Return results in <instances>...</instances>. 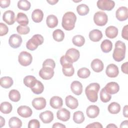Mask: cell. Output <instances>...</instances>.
Listing matches in <instances>:
<instances>
[{
	"label": "cell",
	"instance_id": "83f0119b",
	"mask_svg": "<svg viewBox=\"0 0 128 128\" xmlns=\"http://www.w3.org/2000/svg\"><path fill=\"white\" fill-rule=\"evenodd\" d=\"M46 23L48 28H52L58 26V19L54 15L50 14L46 18Z\"/></svg>",
	"mask_w": 128,
	"mask_h": 128
},
{
	"label": "cell",
	"instance_id": "9f6ffc18",
	"mask_svg": "<svg viewBox=\"0 0 128 128\" xmlns=\"http://www.w3.org/2000/svg\"><path fill=\"white\" fill-rule=\"evenodd\" d=\"M0 127L2 128V127L4 124H5V120L4 118H3L2 116H0Z\"/></svg>",
	"mask_w": 128,
	"mask_h": 128
},
{
	"label": "cell",
	"instance_id": "74e56055",
	"mask_svg": "<svg viewBox=\"0 0 128 128\" xmlns=\"http://www.w3.org/2000/svg\"><path fill=\"white\" fill-rule=\"evenodd\" d=\"M8 98L12 101L18 102L20 99V94L18 90H12L9 92Z\"/></svg>",
	"mask_w": 128,
	"mask_h": 128
},
{
	"label": "cell",
	"instance_id": "4dcf8cb0",
	"mask_svg": "<svg viewBox=\"0 0 128 128\" xmlns=\"http://www.w3.org/2000/svg\"><path fill=\"white\" fill-rule=\"evenodd\" d=\"M102 50L105 53H108L110 52L112 48V44L110 40L106 39L102 42L100 44Z\"/></svg>",
	"mask_w": 128,
	"mask_h": 128
},
{
	"label": "cell",
	"instance_id": "ba28073f",
	"mask_svg": "<svg viewBox=\"0 0 128 128\" xmlns=\"http://www.w3.org/2000/svg\"><path fill=\"white\" fill-rule=\"evenodd\" d=\"M54 74V69L48 66H42L39 72L40 77L45 80L51 79L53 77Z\"/></svg>",
	"mask_w": 128,
	"mask_h": 128
},
{
	"label": "cell",
	"instance_id": "836d02e7",
	"mask_svg": "<svg viewBox=\"0 0 128 128\" xmlns=\"http://www.w3.org/2000/svg\"><path fill=\"white\" fill-rule=\"evenodd\" d=\"M12 110V104L8 102H4L1 103L0 106V112L4 114H10Z\"/></svg>",
	"mask_w": 128,
	"mask_h": 128
},
{
	"label": "cell",
	"instance_id": "9c48e42d",
	"mask_svg": "<svg viewBox=\"0 0 128 128\" xmlns=\"http://www.w3.org/2000/svg\"><path fill=\"white\" fill-rule=\"evenodd\" d=\"M66 56L71 63L76 62L80 58V54L79 51L74 48L68 49L66 53Z\"/></svg>",
	"mask_w": 128,
	"mask_h": 128
},
{
	"label": "cell",
	"instance_id": "4316f807",
	"mask_svg": "<svg viewBox=\"0 0 128 128\" xmlns=\"http://www.w3.org/2000/svg\"><path fill=\"white\" fill-rule=\"evenodd\" d=\"M106 35L110 38H114L118 36V29L114 26H109L105 30Z\"/></svg>",
	"mask_w": 128,
	"mask_h": 128
},
{
	"label": "cell",
	"instance_id": "d590c367",
	"mask_svg": "<svg viewBox=\"0 0 128 128\" xmlns=\"http://www.w3.org/2000/svg\"><path fill=\"white\" fill-rule=\"evenodd\" d=\"M73 120L74 122L78 124L82 123L84 120V116L82 111H76L73 115Z\"/></svg>",
	"mask_w": 128,
	"mask_h": 128
},
{
	"label": "cell",
	"instance_id": "7bdbcfd3",
	"mask_svg": "<svg viewBox=\"0 0 128 128\" xmlns=\"http://www.w3.org/2000/svg\"><path fill=\"white\" fill-rule=\"evenodd\" d=\"M90 74V72L88 68H82L79 69L77 72L78 76L82 78H88Z\"/></svg>",
	"mask_w": 128,
	"mask_h": 128
},
{
	"label": "cell",
	"instance_id": "8fae6325",
	"mask_svg": "<svg viewBox=\"0 0 128 128\" xmlns=\"http://www.w3.org/2000/svg\"><path fill=\"white\" fill-rule=\"evenodd\" d=\"M116 18L119 21H124L128 18V9L126 6L120 7L116 12Z\"/></svg>",
	"mask_w": 128,
	"mask_h": 128
},
{
	"label": "cell",
	"instance_id": "11a10c76",
	"mask_svg": "<svg viewBox=\"0 0 128 128\" xmlns=\"http://www.w3.org/2000/svg\"><path fill=\"white\" fill-rule=\"evenodd\" d=\"M123 114L124 117L128 118V106L126 105L123 108Z\"/></svg>",
	"mask_w": 128,
	"mask_h": 128
},
{
	"label": "cell",
	"instance_id": "ffe728a7",
	"mask_svg": "<svg viewBox=\"0 0 128 128\" xmlns=\"http://www.w3.org/2000/svg\"><path fill=\"white\" fill-rule=\"evenodd\" d=\"M86 113L88 118H95L99 114L100 108L96 105H90L86 108Z\"/></svg>",
	"mask_w": 128,
	"mask_h": 128
},
{
	"label": "cell",
	"instance_id": "ab89813d",
	"mask_svg": "<svg viewBox=\"0 0 128 128\" xmlns=\"http://www.w3.org/2000/svg\"><path fill=\"white\" fill-rule=\"evenodd\" d=\"M30 89L34 94H39L43 92L44 90V86L42 82L37 80L35 86Z\"/></svg>",
	"mask_w": 128,
	"mask_h": 128
},
{
	"label": "cell",
	"instance_id": "f1b7e54d",
	"mask_svg": "<svg viewBox=\"0 0 128 128\" xmlns=\"http://www.w3.org/2000/svg\"><path fill=\"white\" fill-rule=\"evenodd\" d=\"M13 80L11 77L4 76L0 78V84L4 88H8L13 84Z\"/></svg>",
	"mask_w": 128,
	"mask_h": 128
},
{
	"label": "cell",
	"instance_id": "484cf974",
	"mask_svg": "<svg viewBox=\"0 0 128 128\" xmlns=\"http://www.w3.org/2000/svg\"><path fill=\"white\" fill-rule=\"evenodd\" d=\"M44 18V13L40 9L34 10L32 14V20L36 23L40 22L42 21Z\"/></svg>",
	"mask_w": 128,
	"mask_h": 128
},
{
	"label": "cell",
	"instance_id": "7c38bea8",
	"mask_svg": "<svg viewBox=\"0 0 128 128\" xmlns=\"http://www.w3.org/2000/svg\"><path fill=\"white\" fill-rule=\"evenodd\" d=\"M106 73L110 78H116L119 74L118 68V66L114 64H110L106 68Z\"/></svg>",
	"mask_w": 128,
	"mask_h": 128
},
{
	"label": "cell",
	"instance_id": "8d00e7d4",
	"mask_svg": "<svg viewBox=\"0 0 128 128\" xmlns=\"http://www.w3.org/2000/svg\"><path fill=\"white\" fill-rule=\"evenodd\" d=\"M52 37L56 41L60 42L64 40V34L62 30L56 29L52 33Z\"/></svg>",
	"mask_w": 128,
	"mask_h": 128
},
{
	"label": "cell",
	"instance_id": "ee69618b",
	"mask_svg": "<svg viewBox=\"0 0 128 128\" xmlns=\"http://www.w3.org/2000/svg\"><path fill=\"white\" fill-rule=\"evenodd\" d=\"M112 98L111 94L106 92L104 88L100 92V99L104 102H109Z\"/></svg>",
	"mask_w": 128,
	"mask_h": 128
},
{
	"label": "cell",
	"instance_id": "8992f818",
	"mask_svg": "<svg viewBox=\"0 0 128 128\" xmlns=\"http://www.w3.org/2000/svg\"><path fill=\"white\" fill-rule=\"evenodd\" d=\"M108 20L107 14L103 12H98L94 16V22L98 26L106 25Z\"/></svg>",
	"mask_w": 128,
	"mask_h": 128
},
{
	"label": "cell",
	"instance_id": "d6986e66",
	"mask_svg": "<svg viewBox=\"0 0 128 128\" xmlns=\"http://www.w3.org/2000/svg\"><path fill=\"white\" fill-rule=\"evenodd\" d=\"M62 70L64 74L66 76H72L74 72V69L72 63L66 62L62 65Z\"/></svg>",
	"mask_w": 128,
	"mask_h": 128
},
{
	"label": "cell",
	"instance_id": "cb8c5ba5",
	"mask_svg": "<svg viewBox=\"0 0 128 128\" xmlns=\"http://www.w3.org/2000/svg\"><path fill=\"white\" fill-rule=\"evenodd\" d=\"M104 67L102 62L98 58L94 59L91 62V68L96 72H101L103 70Z\"/></svg>",
	"mask_w": 128,
	"mask_h": 128
},
{
	"label": "cell",
	"instance_id": "44dd1931",
	"mask_svg": "<svg viewBox=\"0 0 128 128\" xmlns=\"http://www.w3.org/2000/svg\"><path fill=\"white\" fill-rule=\"evenodd\" d=\"M66 106L70 109L74 110L77 108L78 106V100L71 95H69L65 99Z\"/></svg>",
	"mask_w": 128,
	"mask_h": 128
},
{
	"label": "cell",
	"instance_id": "d4e9b609",
	"mask_svg": "<svg viewBox=\"0 0 128 128\" xmlns=\"http://www.w3.org/2000/svg\"><path fill=\"white\" fill-rule=\"evenodd\" d=\"M88 36L92 41L96 42L100 41L102 39V34L100 30L95 29L90 32Z\"/></svg>",
	"mask_w": 128,
	"mask_h": 128
},
{
	"label": "cell",
	"instance_id": "5b68a950",
	"mask_svg": "<svg viewBox=\"0 0 128 128\" xmlns=\"http://www.w3.org/2000/svg\"><path fill=\"white\" fill-rule=\"evenodd\" d=\"M18 60L22 66H26L31 64L32 57L30 53L26 51H22L18 55Z\"/></svg>",
	"mask_w": 128,
	"mask_h": 128
},
{
	"label": "cell",
	"instance_id": "680465c9",
	"mask_svg": "<svg viewBox=\"0 0 128 128\" xmlns=\"http://www.w3.org/2000/svg\"><path fill=\"white\" fill-rule=\"evenodd\" d=\"M58 2V0H47V2L52 5H54V4H56Z\"/></svg>",
	"mask_w": 128,
	"mask_h": 128
},
{
	"label": "cell",
	"instance_id": "f5cc1de1",
	"mask_svg": "<svg viewBox=\"0 0 128 128\" xmlns=\"http://www.w3.org/2000/svg\"><path fill=\"white\" fill-rule=\"evenodd\" d=\"M128 62H126L124 63L121 66L122 71L126 74H128Z\"/></svg>",
	"mask_w": 128,
	"mask_h": 128
},
{
	"label": "cell",
	"instance_id": "681fc988",
	"mask_svg": "<svg viewBox=\"0 0 128 128\" xmlns=\"http://www.w3.org/2000/svg\"><path fill=\"white\" fill-rule=\"evenodd\" d=\"M10 0H0V6L2 8H6L10 5Z\"/></svg>",
	"mask_w": 128,
	"mask_h": 128
},
{
	"label": "cell",
	"instance_id": "1f68e13d",
	"mask_svg": "<svg viewBox=\"0 0 128 128\" xmlns=\"http://www.w3.org/2000/svg\"><path fill=\"white\" fill-rule=\"evenodd\" d=\"M36 81V78L32 76H27L24 78V83L25 86L30 88L35 86Z\"/></svg>",
	"mask_w": 128,
	"mask_h": 128
},
{
	"label": "cell",
	"instance_id": "9a60e30c",
	"mask_svg": "<svg viewBox=\"0 0 128 128\" xmlns=\"http://www.w3.org/2000/svg\"><path fill=\"white\" fill-rule=\"evenodd\" d=\"M17 112L18 114L22 118L30 117L32 114V109L26 106H21L18 108Z\"/></svg>",
	"mask_w": 128,
	"mask_h": 128
},
{
	"label": "cell",
	"instance_id": "5bb4252c",
	"mask_svg": "<svg viewBox=\"0 0 128 128\" xmlns=\"http://www.w3.org/2000/svg\"><path fill=\"white\" fill-rule=\"evenodd\" d=\"M2 19L4 22L9 25L13 24L16 20L15 19V14L11 10H6L4 13Z\"/></svg>",
	"mask_w": 128,
	"mask_h": 128
},
{
	"label": "cell",
	"instance_id": "91938a15",
	"mask_svg": "<svg viewBox=\"0 0 128 128\" xmlns=\"http://www.w3.org/2000/svg\"><path fill=\"white\" fill-rule=\"evenodd\" d=\"M117 128V126L116 125H115L114 124H109L108 125L106 126V128Z\"/></svg>",
	"mask_w": 128,
	"mask_h": 128
},
{
	"label": "cell",
	"instance_id": "816d5d0a",
	"mask_svg": "<svg viewBox=\"0 0 128 128\" xmlns=\"http://www.w3.org/2000/svg\"><path fill=\"white\" fill-rule=\"evenodd\" d=\"M86 128H102V126L100 123L98 122H94L93 123L90 124L88 125Z\"/></svg>",
	"mask_w": 128,
	"mask_h": 128
},
{
	"label": "cell",
	"instance_id": "6f0895ef",
	"mask_svg": "<svg viewBox=\"0 0 128 128\" xmlns=\"http://www.w3.org/2000/svg\"><path fill=\"white\" fill-rule=\"evenodd\" d=\"M120 128H128V120H124V122H122L120 126Z\"/></svg>",
	"mask_w": 128,
	"mask_h": 128
},
{
	"label": "cell",
	"instance_id": "4fadbf2b",
	"mask_svg": "<svg viewBox=\"0 0 128 128\" xmlns=\"http://www.w3.org/2000/svg\"><path fill=\"white\" fill-rule=\"evenodd\" d=\"M46 100L42 97L34 98L32 101V106L37 110H42L46 107Z\"/></svg>",
	"mask_w": 128,
	"mask_h": 128
},
{
	"label": "cell",
	"instance_id": "e575fe53",
	"mask_svg": "<svg viewBox=\"0 0 128 128\" xmlns=\"http://www.w3.org/2000/svg\"><path fill=\"white\" fill-rule=\"evenodd\" d=\"M109 112L112 114H118L120 110V106L119 104L116 102L110 103L108 108Z\"/></svg>",
	"mask_w": 128,
	"mask_h": 128
},
{
	"label": "cell",
	"instance_id": "d6a6232c",
	"mask_svg": "<svg viewBox=\"0 0 128 128\" xmlns=\"http://www.w3.org/2000/svg\"><path fill=\"white\" fill-rule=\"evenodd\" d=\"M8 126L10 128H20L22 126V122L18 118L14 116L10 119Z\"/></svg>",
	"mask_w": 128,
	"mask_h": 128
},
{
	"label": "cell",
	"instance_id": "6da1fadb",
	"mask_svg": "<svg viewBox=\"0 0 128 128\" xmlns=\"http://www.w3.org/2000/svg\"><path fill=\"white\" fill-rule=\"evenodd\" d=\"M76 20V14L72 12H66L62 17V28L66 30H71L75 26Z\"/></svg>",
	"mask_w": 128,
	"mask_h": 128
},
{
	"label": "cell",
	"instance_id": "db71d44e",
	"mask_svg": "<svg viewBox=\"0 0 128 128\" xmlns=\"http://www.w3.org/2000/svg\"><path fill=\"white\" fill-rule=\"evenodd\" d=\"M53 128H65L66 126L64 125L63 124L60 123V122H56L54 123L53 126H52Z\"/></svg>",
	"mask_w": 128,
	"mask_h": 128
},
{
	"label": "cell",
	"instance_id": "f35d334b",
	"mask_svg": "<svg viewBox=\"0 0 128 128\" xmlns=\"http://www.w3.org/2000/svg\"><path fill=\"white\" fill-rule=\"evenodd\" d=\"M72 42L74 45L80 47L84 44L85 42V39L81 35H76L73 37Z\"/></svg>",
	"mask_w": 128,
	"mask_h": 128
},
{
	"label": "cell",
	"instance_id": "7a4b0ae2",
	"mask_svg": "<svg viewBox=\"0 0 128 128\" xmlns=\"http://www.w3.org/2000/svg\"><path fill=\"white\" fill-rule=\"evenodd\" d=\"M100 88V85L98 83H91L88 85L85 90L86 96L90 102H95L97 101L98 94Z\"/></svg>",
	"mask_w": 128,
	"mask_h": 128
},
{
	"label": "cell",
	"instance_id": "3957f363",
	"mask_svg": "<svg viewBox=\"0 0 128 128\" xmlns=\"http://www.w3.org/2000/svg\"><path fill=\"white\" fill-rule=\"evenodd\" d=\"M126 46L125 44L120 41L118 40L115 44V48L114 49L112 57L116 62H121L125 58Z\"/></svg>",
	"mask_w": 128,
	"mask_h": 128
},
{
	"label": "cell",
	"instance_id": "bcb514c9",
	"mask_svg": "<svg viewBox=\"0 0 128 128\" xmlns=\"http://www.w3.org/2000/svg\"><path fill=\"white\" fill-rule=\"evenodd\" d=\"M42 66H48L54 69L56 66V64L52 59L48 58L43 62Z\"/></svg>",
	"mask_w": 128,
	"mask_h": 128
},
{
	"label": "cell",
	"instance_id": "60d3db41",
	"mask_svg": "<svg viewBox=\"0 0 128 128\" xmlns=\"http://www.w3.org/2000/svg\"><path fill=\"white\" fill-rule=\"evenodd\" d=\"M76 11L79 15L85 16L89 12L90 9L87 5L82 4L78 6L76 8Z\"/></svg>",
	"mask_w": 128,
	"mask_h": 128
},
{
	"label": "cell",
	"instance_id": "603a6c76",
	"mask_svg": "<svg viewBox=\"0 0 128 128\" xmlns=\"http://www.w3.org/2000/svg\"><path fill=\"white\" fill-rule=\"evenodd\" d=\"M70 89L74 94L80 96L82 92V85L80 82L74 80L71 84Z\"/></svg>",
	"mask_w": 128,
	"mask_h": 128
},
{
	"label": "cell",
	"instance_id": "ac0fdd59",
	"mask_svg": "<svg viewBox=\"0 0 128 128\" xmlns=\"http://www.w3.org/2000/svg\"><path fill=\"white\" fill-rule=\"evenodd\" d=\"M70 112L64 108L59 110L56 112L57 118L63 122L68 121L70 118Z\"/></svg>",
	"mask_w": 128,
	"mask_h": 128
},
{
	"label": "cell",
	"instance_id": "7402d4cb",
	"mask_svg": "<svg viewBox=\"0 0 128 128\" xmlns=\"http://www.w3.org/2000/svg\"><path fill=\"white\" fill-rule=\"evenodd\" d=\"M50 104L51 107H52L53 108H60L63 105V100L60 97L54 96L50 98Z\"/></svg>",
	"mask_w": 128,
	"mask_h": 128
},
{
	"label": "cell",
	"instance_id": "f907efd6",
	"mask_svg": "<svg viewBox=\"0 0 128 128\" xmlns=\"http://www.w3.org/2000/svg\"><path fill=\"white\" fill-rule=\"evenodd\" d=\"M122 38L126 40H128V25H126L122 28Z\"/></svg>",
	"mask_w": 128,
	"mask_h": 128
},
{
	"label": "cell",
	"instance_id": "52a82bcc",
	"mask_svg": "<svg viewBox=\"0 0 128 128\" xmlns=\"http://www.w3.org/2000/svg\"><path fill=\"white\" fill-rule=\"evenodd\" d=\"M96 5L99 9L102 10H111L115 6V2L110 0H98L97 2Z\"/></svg>",
	"mask_w": 128,
	"mask_h": 128
},
{
	"label": "cell",
	"instance_id": "f546056e",
	"mask_svg": "<svg viewBox=\"0 0 128 128\" xmlns=\"http://www.w3.org/2000/svg\"><path fill=\"white\" fill-rule=\"evenodd\" d=\"M20 26H26L28 24V19L26 15L22 12H19L17 14L16 20Z\"/></svg>",
	"mask_w": 128,
	"mask_h": 128
},
{
	"label": "cell",
	"instance_id": "30bf717a",
	"mask_svg": "<svg viewBox=\"0 0 128 128\" xmlns=\"http://www.w3.org/2000/svg\"><path fill=\"white\" fill-rule=\"evenodd\" d=\"M22 41L21 36L18 34H13L11 35L9 38L8 44L12 48H16L20 46Z\"/></svg>",
	"mask_w": 128,
	"mask_h": 128
},
{
	"label": "cell",
	"instance_id": "e0dca14e",
	"mask_svg": "<svg viewBox=\"0 0 128 128\" xmlns=\"http://www.w3.org/2000/svg\"><path fill=\"white\" fill-rule=\"evenodd\" d=\"M104 88L107 92L110 94H113L117 93L119 91L120 86L117 82H112L108 83Z\"/></svg>",
	"mask_w": 128,
	"mask_h": 128
},
{
	"label": "cell",
	"instance_id": "b9f144b4",
	"mask_svg": "<svg viewBox=\"0 0 128 128\" xmlns=\"http://www.w3.org/2000/svg\"><path fill=\"white\" fill-rule=\"evenodd\" d=\"M31 6L30 3L26 0H20L18 2V7L19 9L23 10H28L30 9Z\"/></svg>",
	"mask_w": 128,
	"mask_h": 128
},
{
	"label": "cell",
	"instance_id": "7dc6e473",
	"mask_svg": "<svg viewBox=\"0 0 128 128\" xmlns=\"http://www.w3.org/2000/svg\"><path fill=\"white\" fill-rule=\"evenodd\" d=\"M40 127V123L38 120L33 119L30 120L28 124V128H39Z\"/></svg>",
	"mask_w": 128,
	"mask_h": 128
},
{
	"label": "cell",
	"instance_id": "2e32d148",
	"mask_svg": "<svg viewBox=\"0 0 128 128\" xmlns=\"http://www.w3.org/2000/svg\"><path fill=\"white\" fill-rule=\"evenodd\" d=\"M39 117L44 124H49L54 120V114L50 110H46L40 113Z\"/></svg>",
	"mask_w": 128,
	"mask_h": 128
},
{
	"label": "cell",
	"instance_id": "c3c4849f",
	"mask_svg": "<svg viewBox=\"0 0 128 128\" xmlns=\"http://www.w3.org/2000/svg\"><path fill=\"white\" fill-rule=\"evenodd\" d=\"M8 29L6 25L2 22L0 23V36H3L7 34Z\"/></svg>",
	"mask_w": 128,
	"mask_h": 128
},
{
	"label": "cell",
	"instance_id": "277c9868",
	"mask_svg": "<svg viewBox=\"0 0 128 128\" xmlns=\"http://www.w3.org/2000/svg\"><path fill=\"white\" fill-rule=\"evenodd\" d=\"M44 40V38L42 35L34 34L26 42V47L30 50H34L38 48V46L43 44Z\"/></svg>",
	"mask_w": 128,
	"mask_h": 128
},
{
	"label": "cell",
	"instance_id": "f6af8a7d",
	"mask_svg": "<svg viewBox=\"0 0 128 128\" xmlns=\"http://www.w3.org/2000/svg\"><path fill=\"white\" fill-rule=\"evenodd\" d=\"M16 31L20 34H26L29 33L30 31V28L27 26H23L20 25L17 26Z\"/></svg>",
	"mask_w": 128,
	"mask_h": 128
}]
</instances>
